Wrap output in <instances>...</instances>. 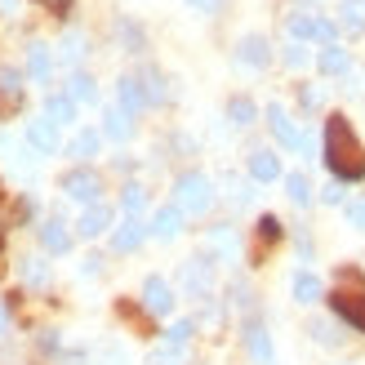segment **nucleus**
<instances>
[{"label": "nucleus", "instance_id": "42", "mask_svg": "<svg viewBox=\"0 0 365 365\" xmlns=\"http://www.w3.org/2000/svg\"><path fill=\"white\" fill-rule=\"evenodd\" d=\"M187 5L196 14H218V9H223V0H187Z\"/></svg>", "mask_w": 365, "mask_h": 365}, {"label": "nucleus", "instance_id": "47", "mask_svg": "<svg viewBox=\"0 0 365 365\" xmlns=\"http://www.w3.org/2000/svg\"><path fill=\"white\" fill-rule=\"evenodd\" d=\"M0 14H18V0H0Z\"/></svg>", "mask_w": 365, "mask_h": 365}, {"label": "nucleus", "instance_id": "41", "mask_svg": "<svg viewBox=\"0 0 365 365\" xmlns=\"http://www.w3.org/2000/svg\"><path fill=\"white\" fill-rule=\"evenodd\" d=\"M120 36H125V41H130L134 49H143V31H138L134 23H120Z\"/></svg>", "mask_w": 365, "mask_h": 365}, {"label": "nucleus", "instance_id": "34", "mask_svg": "<svg viewBox=\"0 0 365 365\" xmlns=\"http://www.w3.org/2000/svg\"><path fill=\"white\" fill-rule=\"evenodd\" d=\"M143 94H148V103L165 98V81H160V71H143Z\"/></svg>", "mask_w": 365, "mask_h": 365}, {"label": "nucleus", "instance_id": "22", "mask_svg": "<svg viewBox=\"0 0 365 365\" xmlns=\"http://www.w3.org/2000/svg\"><path fill=\"white\" fill-rule=\"evenodd\" d=\"M103 134L107 138H116V143H125L134 134V120H130V112H120V107H112V112L103 116Z\"/></svg>", "mask_w": 365, "mask_h": 365}, {"label": "nucleus", "instance_id": "21", "mask_svg": "<svg viewBox=\"0 0 365 365\" xmlns=\"http://www.w3.org/2000/svg\"><path fill=\"white\" fill-rule=\"evenodd\" d=\"M317 63H321L325 76H348V67H352V58H348V49H343V45H325Z\"/></svg>", "mask_w": 365, "mask_h": 365}, {"label": "nucleus", "instance_id": "27", "mask_svg": "<svg viewBox=\"0 0 365 365\" xmlns=\"http://www.w3.org/2000/svg\"><path fill=\"white\" fill-rule=\"evenodd\" d=\"M120 205H125V218H138L143 205H148V192H143L138 182H125V187H120Z\"/></svg>", "mask_w": 365, "mask_h": 365}, {"label": "nucleus", "instance_id": "23", "mask_svg": "<svg viewBox=\"0 0 365 365\" xmlns=\"http://www.w3.org/2000/svg\"><path fill=\"white\" fill-rule=\"evenodd\" d=\"M45 116L53 125H71V120H76V103H71L67 94H49L45 98Z\"/></svg>", "mask_w": 365, "mask_h": 365}, {"label": "nucleus", "instance_id": "33", "mask_svg": "<svg viewBox=\"0 0 365 365\" xmlns=\"http://www.w3.org/2000/svg\"><path fill=\"white\" fill-rule=\"evenodd\" d=\"M148 365H182V348H170V343H160V348H152Z\"/></svg>", "mask_w": 365, "mask_h": 365}, {"label": "nucleus", "instance_id": "36", "mask_svg": "<svg viewBox=\"0 0 365 365\" xmlns=\"http://www.w3.org/2000/svg\"><path fill=\"white\" fill-rule=\"evenodd\" d=\"M281 232H285V227H281L277 214H263V218H259V236H263V241H281Z\"/></svg>", "mask_w": 365, "mask_h": 365}, {"label": "nucleus", "instance_id": "11", "mask_svg": "<svg viewBox=\"0 0 365 365\" xmlns=\"http://www.w3.org/2000/svg\"><path fill=\"white\" fill-rule=\"evenodd\" d=\"M148 232L156 236V241H174V236L182 232V210H178V205H160Z\"/></svg>", "mask_w": 365, "mask_h": 365}, {"label": "nucleus", "instance_id": "31", "mask_svg": "<svg viewBox=\"0 0 365 365\" xmlns=\"http://www.w3.org/2000/svg\"><path fill=\"white\" fill-rule=\"evenodd\" d=\"M23 281L27 285H49V263L45 259H23Z\"/></svg>", "mask_w": 365, "mask_h": 365}, {"label": "nucleus", "instance_id": "29", "mask_svg": "<svg viewBox=\"0 0 365 365\" xmlns=\"http://www.w3.org/2000/svg\"><path fill=\"white\" fill-rule=\"evenodd\" d=\"M210 250L214 254H236V227H227V223H218V227H210Z\"/></svg>", "mask_w": 365, "mask_h": 365}, {"label": "nucleus", "instance_id": "1", "mask_svg": "<svg viewBox=\"0 0 365 365\" xmlns=\"http://www.w3.org/2000/svg\"><path fill=\"white\" fill-rule=\"evenodd\" d=\"M325 165H330L334 182H356L365 178V148L348 116H330L325 120Z\"/></svg>", "mask_w": 365, "mask_h": 365}, {"label": "nucleus", "instance_id": "8", "mask_svg": "<svg viewBox=\"0 0 365 365\" xmlns=\"http://www.w3.org/2000/svg\"><path fill=\"white\" fill-rule=\"evenodd\" d=\"M330 307H334V317L343 325H352L356 334H365V294H348V289H339V294L330 299Z\"/></svg>", "mask_w": 365, "mask_h": 365}, {"label": "nucleus", "instance_id": "19", "mask_svg": "<svg viewBox=\"0 0 365 365\" xmlns=\"http://www.w3.org/2000/svg\"><path fill=\"white\" fill-rule=\"evenodd\" d=\"M339 27H343V36H361L365 31V0H343L339 5Z\"/></svg>", "mask_w": 365, "mask_h": 365}, {"label": "nucleus", "instance_id": "50", "mask_svg": "<svg viewBox=\"0 0 365 365\" xmlns=\"http://www.w3.org/2000/svg\"><path fill=\"white\" fill-rule=\"evenodd\" d=\"M71 365H81V361H71Z\"/></svg>", "mask_w": 365, "mask_h": 365}, {"label": "nucleus", "instance_id": "10", "mask_svg": "<svg viewBox=\"0 0 365 365\" xmlns=\"http://www.w3.org/2000/svg\"><path fill=\"white\" fill-rule=\"evenodd\" d=\"M236 63H245V67H267V63H272L267 36H241V45H236Z\"/></svg>", "mask_w": 365, "mask_h": 365}, {"label": "nucleus", "instance_id": "3", "mask_svg": "<svg viewBox=\"0 0 365 365\" xmlns=\"http://www.w3.org/2000/svg\"><path fill=\"white\" fill-rule=\"evenodd\" d=\"M267 125H272V134H277V143H281V148L312 152V143H307V134H303L299 125H294V116H289L281 103H272V107H267Z\"/></svg>", "mask_w": 365, "mask_h": 365}, {"label": "nucleus", "instance_id": "7", "mask_svg": "<svg viewBox=\"0 0 365 365\" xmlns=\"http://www.w3.org/2000/svg\"><path fill=\"white\" fill-rule=\"evenodd\" d=\"M143 307H148L152 317H170L174 312V289L165 277H148L143 281Z\"/></svg>", "mask_w": 365, "mask_h": 365}, {"label": "nucleus", "instance_id": "30", "mask_svg": "<svg viewBox=\"0 0 365 365\" xmlns=\"http://www.w3.org/2000/svg\"><path fill=\"white\" fill-rule=\"evenodd\" d=\"M81 53H85V36L81 31H67L63 45H58V58L63 63H81Z\"/></svg>", "mask_w": 365, "mask_h": 365}, {"label": "nucleus", "instance_id": "16", "mask_svg": "<svg viewBox=\"0 0 365 365\" xmlns=\"http://www.w3.org/2000/svg\"><path fill=\"white\" fill-rule=\"evenodd\" d=\"M107 227H112V210H107L103 200H98V205H85V214H81L76 232H81V236H103Z\"/></svg>", "mask_w": 365, "mask_h": 365}, {"label": "nucleus", "instance_id": "12", "mask_svg": "<svg viewBox=\"0 0 365 365\" xmlns=\"http://www.w3.org/2000/svg\"><path fill=\"white\" fill-rule=\"evenodd\" d=\"M23 103V76L14 67H0V116H9Z\"/></svg>", "mask_w": 365, "mask_h": 365}, {"label": "nucleus", "instance_id": "26", "mask_svg": "<svg viewBox=\"0 0 365 365\" xmlns=\"http://www.w3.org/2000/svg\"><path fill=\"white\" fill-rule=\"evenodd\" d=\"M49 67H53L49 45H31V49H27V71H31L36 81H49Z\"/></svg>", "mask_w": 365, "mask_h": 365}, {"label": "nucleus", "instance_id": "20", "mask_svg": "<svg viewBox=\"0 0 365 365\" xmlns=\"http://www.w3.org/2000/svg\"><path fill=\"white\" fill-rule=\"evenodd\" d=\"M321 277H312V272H294V303H303V307H312V303H321Z\"/></svg>", "mask_w": 365, "mask_h": 365}, {"label": "nucleus", "instance_id": "24", "mask_svg": "<svg viewBox=\"0 0 365 365\" xmlns=\"http://www.w3.org/2000/svg\"><path fill=\"white\" fill-rule=\"evenodd\" d=\"M98 143H103V134H98V130H81L76 138L67 143V156H76V160H89V156H98Z\"/></svg>", "mask_w": 365, "mask_h": 365}, {"label": "nucleus", "instance_id": "49", "mask_svg": "<svg viewBox=\"0 0 365 365\" xmlns=\"http://www.w3.org/2000/svg\"><path fill=\"white\" fill-rule=\"evenodd\" d=\"M0 245H5V227H0Z\"/></svg>", "mask_w": 365, "mask_h": 365}, {"label": "nucleus", "instance_id": "9", "mask_svg": "<svg viewBox=\"0 0 365 365\" xmlns=\"http://www.w3.org/2000/svg\"><path fill=\"white\" fill-rule=\"evenodd\" d=\"M27 143H31L41 156H53V152H58V143H63V138H58V125H53L49 116L31 120V125H27Z\"/></svg>", "mask_w": 365, "mask_h": 365}, {"label": "nucleus", "instance_id": "39", "mask_svg": "<svg viewBox=\"0 0 365 365\" xmlns=\"http://www.w3.org/2000/svg\"><path fill=\"white\" fill-rule=\"evenodd\" d=\"M227 192H232V200H236V205H245V200H250V187H245L241 178H227Z\"/></svg>", "mask_w": 365, "mask_h": 365}, {"label": "nucleus", "instance_id": "5", "mask_svg": "<svg viewBox=\"0 0 365 365\" xmlns=\"http://www.w3.org/2000/svg\"><path fill=\"white\" fill-rule=\"evenodd\" d=\"M178 277H182V289H187L192 299H205L214 289V259H210V254H196V259L182 263Z\"/></svg>", "mask_w": 365, "mask_h": 365}, {"label": "nucleus", "instance_id": "45", "mask_svg": "<svg viewBox=\"0 0 365 365\" xmlns=\"http://www.w3.org/2000/svg\"><path fill=\"white\" fill-rule=\"evenodd\" d=\"M98 263H103V259H85L81 272H85V277H98Z\"/></svg>", "mask_w": 365, "mask_h": 365}, {"label": "nucleus", "instance_id": "44", "mask_svg": "<svg viewBox=\"0 0 365 365\" xmlns=\"http://www.w3.org/2000/svg\"><path fill=\"white\" fill-rule=\"evenodd\" d=\"M321 196H325V200H330V205H339V200H343V182H330V187H325Z\"/></svg>", "mask_w": 365, "mask_h": 365}, {"label": "nucleus", "instance_id": "4", "mask_svg": "<svg viewBox=\"0 0 365 365\" xmlns=\"http://www.w3.org/2000/svg\"><path fill=\"white\" fill-rule=\"evenodd\" d=\"M63 192H67L71 200H81V205H98V196H103V178H98L94 170L76 165V170H67V174H63Z\"/></svg>", "mask_w": 365, "mask_h": 365}, {"label": "nucleus", "instance_id": "2", "mask_svg": "<svg viewBox=\"0 0 365 365\" xmlns=\"http://www.w3.org/2000/svg\"><path fill=\"white\" fill-rule=\"evenodd\" d=\"M174 205L182 214H192V218L210 214V205H214V182L205 174H196V170L178 174V182H174Z\"/></svg>", "mask_w": 365, "mask_h": 365}, {"label": "nucleus", "instance_id": "17", "mask_svg": "<svg viewBox=\"0 0 365 365\" xmlns=\"http://www.w3.org/2000/svg\"><path fill=\"white\" fill-rule=\"evenodd\" d=\"M245 352L259 361V365H272V339H267V330H263L259 321L245 325Z\"/></svg>", "mask_w": 365, "mask_h": 365}, {"label": "nucleus", "instance_id": "40", "mask_svg": "<svg viewBox=\"0 0 365 365\" xmlns=\"http://www.w3.org/2000/svg\"><path fill=\"white\" fill-rule=\"evenodd\" d=\"M285 63H289V67H303V63H307V49H303V45H289V49H285Z\"/></svg>", "mask_w": 365, "mask_h": 365}, {"label": "nucleus", "instance_id": "6", "mask_svg": "<svg viewBox=\"0 0 365 365\" xmlns=\"http://www.w3.org/2000/svg\"><path fill=\"white\" fill-rule=\"evenodd\" d=\"M289 36H294V41L334 45V23H325L321 14H289Z\"/></svg>", "mask_w": 365, "mask_h": 365}, {"label": "nucleus", "instance_id": "28", "mask_svg": "<svg viewBox=\"0 0 365 365\" xmlns=\"http://www.w3.org/2000/svg\"><path fill=\"white\" fill-rule=\"evenodd\" d=\"M67 98L71 103H94L98 98V85L85 76V71H76V76H71V85H67Z\"/></svg>", "mask_w": 365, "mask_h": 365}, {"label": "nucleus", "instance_id": "35", "mask_svg": "<svg viewBox=\"0 0 365 365\" xmlns=\"http://www.w3.org/2000/svg\"><path fill=\"white\" fill-rule=\"evenodd\" d=\"M192 330H196V325H192V321H174V325H170V330H165V343H170V348H182V343H187V339H192Z\"/></svg>", "mask_w": 365, "mask_h": 365}, {"label": "nucleus", "instance_id": "13", "mask_svg": "<svg viewBox=\"0 0 365 365\" xmlns=\"http://www.w3.org/2000/svg\"><path fill=\"white\" fill-rule=\"evenodd\" d=\"M143 241H148V227H143L138 218H125V223L112 232V250H116V254H130V250H138Z\"/></svg>", "mask_w": 365, "mask_h": 365}, {"label": "nucleus", "instance_id": "32", "mask_svg": "<svg viewBox=\"0 0 365 365\" xmlns=\"http://www.w3.org/2000/svg\"><path fill=\"white\" fill-rule=\"evenodd\" d=\"M227 120L232 125H254V103L250 98H232L227 103Z\"/></svg>", "mask_w": 365, "mask_h": 365}, {"label": "nucleus", "instance_id": "37", "mask_svg": "<svg viewBox=\"0 0 365 365\" xmlns=\"http://www.w3.org/2000/svg\"><path fill=\"white\" fill-rule=\"evenodd\" d=\"M299 103L307 107V112H312V107H321V89H317V85H299Z\"/></svg>", "mask_w": 365, "mask_h": 365}, {"label": "nucleus", "instance_id": "48", "mask_svg": "<svg viewBox=\"0 0 365 365\" xmlns=\"http://www.w3.org/2000/svg\"><path fill=\"white\" fill-rule=\"evenodd\" d=\"M5 325H9V312H5V303H0V334H5Z\"/></svg>", "mask_w": 365, "mask_h": 365}, {"label": "nucleus", "instance_id": "14", "mask_svg": "<svg viewBox=\"0 0 365 365\" xmlns=\"http://www.w3.org/2000/svg\"><path fill=\"white\" fill-rule=\"evenodd\" d=\"M116 98H120V112H143L148 107V94H143V81L138 76H120L116 81Z\"/></svg>", "mask_w": 365, "mask_h": 365}, {"label": "nucleus", "instance_id": "18", "mask_svg": "<svg viewBox=\"0 0 365 365\" xmlns=\"http://www.w3.org/2000/svg\"><path fill=\"white\" fill-rule=\"evenodd\" d=\"M41 245H45L49 254H67V250H71V232H67L63 218H49V223L41 227Z\"/></svg>", "mask_w": 365, "mask_h": 365}, {"label": "nucleus", "instance_id": "25", "mask_svg": "<svg viewBox=\"0 0 365 365\" xmlns=\"http://www.w3.org/2000/svg\"><path fill=\"white\" fill-rule=\"evenodd\" d=\"M285 196L294 200V205H312V178L303 170L299 174H285Z\"/></svg>", "mask_w": 365, "mask_h": 365}, {"label": "nucleus", "instance_id": "15", "mask_svg": "<svg viewBox=\"0 0 365 365\" xmlns=\"http://www.w3.org/2000/svg\"><path fill=\"white\" fill-rule=\"evenodd\" d=\"M250 178H259V182H277V178H281V156H277V152H267V148L250 152Z\"/></svg>", "mask_w": 365, "mask_h": 365}, {"label": "nucleus", "instance_id": "43", "mask_svg": "<svg viewBox=\"0 0 365 365\" xmlns=\"http://www.w3.org/2000/svg\"><path fill=\"white\" fill-rule=\"evenodd\" d=\"M312 334H317V343H325V348H330V343H334V330H330V325H312Z\"/></svg>", "mask_w": 365, "mask_h": 365}, {"label": "nucleus", "instance_id": "38", "mask_svg": "<svg viewBox=\"0 0 365 365\" xmlns=\"http://www.w3.org/2000/svg\"><path fill=\"white\" fill-rule=\"evenodd\" d=\"M348 223L356 232H365V200H352V205H348Z\"/></svg>", "mask_w": 365, "mask_h": 365}, {"label": "nucleus", "instance_id": "46", "mask_svg": "<svg viewBox=\"0 0 365 365\" xmlns=\"http://www.w3.org/2000/svg\"><path fill=\"white\" fill-rule=\"evenodd\" d=\"M41 5H45V9H67L71 0H41Z\"/></svg>", "mask_w": 365, "mask_h": 365}]
</instances>
